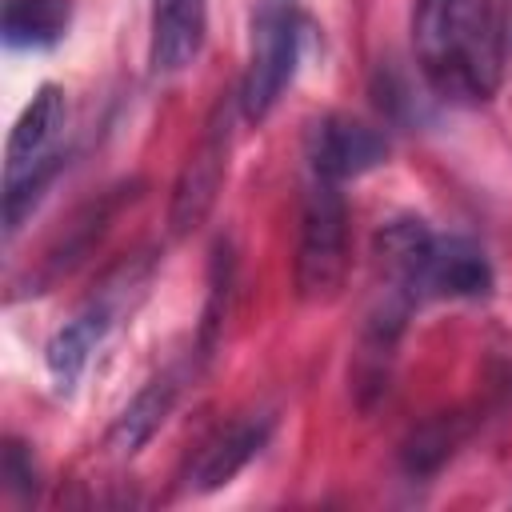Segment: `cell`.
<instances>
[{
  "label": "cell",
  "instance_id": "30bf717a",
  "mask_svg": "<svg viewBox=\"0 0 512 512\" xmlns=\"http://www.w3.org/2000/svg\"><path fill=\"white\" fill-rule=\"evenodd\" d=\"M176 392H180V376H176V372L152 376V380L124 404V412L112 420V428H108V448H112L116 456H136V452L156 436V428L168 420V412H172V404H176Z\"/></svg>",
  "mask_w": 512,
  "mask_h": 512
},
{
  "label": "cell",
  "instance_id": "52a82bcc",
  "mask_svg": "<svg viewBox=\"0 0 512 512\" xmlns=\"http://www.w3.org/2000/svg\"><path fill=\"white\" fill-rule=\"evenodd\" d=\"M208 32V0H156L152 4V72L156 76H176L184 72Z\"/></svg>",
  "mask_w": 512,
  "mask_h": 512
},
{
  "label": "cell",
  "instance_id": "ba28073f",
  "mask_svg": "<svg viewBox=\"0 0 512 512\" xmlns=\"http://www.w3.org/2000/svg\"><path fill=\"white\" fill-rule=\"evenodd\" d=\"M112 328V308L108 304H88L84 312H76L52 340H48V352H44V364H48V376L56 384V392H72L76 380L84 376L88 368V356L96 352V344L104 340V332Z\"/></svg>",
  "mask_w": 512,
  "mask_h": 512
},
{
  "label": "cell",
  "instance_id": "4fadbf2b",
  "mask_svg": "<svg viewBox=\"0 0 512 512\" xmlns=\"http://www.w3.org/2000/svg\"><path fill=\"white\" fill-rule=\"evenodd\" d=\"M464 436H468V420L456 416V412H444V416L424 420V424L404 440V448H400L404 472H408V476H432V472H440V468L452 460V452L464 444Z\"/></svg>",
  "mask_w": 512,
  "mask_h": 512
},
{
  "label": "cell",
  "instance_id": "5bb4252c",
  "mask_svg": "<svg viewBox=\"0 0 512 512\" xmlns=\"http://www.w3.org/2000/svg\"><path fill=\"white\" fill-rule=\"evenodd\" d=\"M232 276H236V256L232 244L220 240L212 248V268H208V300H204V320H200V356H212L216 336L228 316V296H232Z\"/></svg>",
  "mask_w": 512,
  "mask_h": 512
},
{
  "label": "cell",
  "instance_id": "8fae6325",
  "mask_svg": "<svg viewBox=\"0 0 512 512\" xmlns=\"http://www.w3.org/2000/svg\"><path fill=\"white\" fill-rule=\"evenodd\" d=\"M64 88L60 84H40L36 96L24 104V112L16 116L12 132H8V148H4V160H8V172H20L28 164H36L40 156H48V140L60 132L64 124Z\"/></svg>",
  "mask_w": 512,
  "mask_h": 512
},
{
  "label": "cell",
  "instance_id": "6da1fadb",
  "mask_svg": "<svg viewBox=\"0 0 512 512\" xmlns=\"http://www.w3.org/2000/svg\"><path fill=\"white\" fill-rule=\"evenodd\" d=\"M412 48L420 76L448 104H488L504 80V20L496 0H416Z\"/></svg>",
  "mask_w": 512,
  "mask_h": 512
},
{
  "label": "cell",
  "instance_id": "3957f363",
  "mask_svg": "<svg viewBox=\"0 0 512 512\" xmlns=\"http://www.w3.org/2000/svg\"><path fill=\"white\" fill-rule=\"evenodd\" d=\"M228 152H232V100L220 96L172 184V204H168L172 236H188L208 220L228 176Z\"/></svg>",
  "mask_w": 512,
  "mask_h": 512
},
{
  "label": "cell",
  "instance_id": "7a4b0ae2",
  "mask_svg": "<svg viewBox=\"0 0 512 512\" xmlns=\"http://www.w3.org/2000/svg\"><path fill=\"white\" fill-rule=\"evenodd\" d=\"M348 280V204L336 180L312 176L300 208V240H296V300L300 304H332Z\"/></svg>",
  "mask_w": 512,
  "mask_h": 512
},
{
  "label": "cell",
  "instance_id": "277c9868",
  "mask_svg": "<svg viewBox=\"0 0 512 512\" xmlns=\"http://www.w3.org/2000/svg\"><path fill=\"white\" fill-rule=\"evenodd\" d=\"M296 56H300L296 16L288 8H264L252 24V60L236 96L248 124L268 120V112L280 104L284 88L296 76Z\"/></svg>",
  "mask_w": 512,
  "mask_h": 512
},
{
  "label": "cell",
  "instance_id": "5b68a950",
  "mask_svg": "<svg viewBox=\"0 0 512 512\" xmlns=\"http://www.w3.org/2000/svg\"><path fill=\"white\" fill-rule=\"evenodd\" d=\"M388 144L380 132H372L368 124L352 120V116H320L308 128V168L320 180H352L372 172L376 164H384Z\"/></svg>",
  "mask_w": 512,
  "mask_h": 512
},
{
  "label": "cell",
  "instance_id": "8992f818",
  "mask_svg": "<svg viewBox=\"0 0 512 512\" xmlns=\"http://www.w3.org/2000/svg\"><path fill=\"white\" fill-rule=\"evenodd\" d=\"M416 300L448 296V300H476L492 292V268L484 252L464 236H432L420 272H416Z\"/></svg>",
  "mask_w": 512,
  "mask_h": 512
},
{
  "label": "cell",
  "instance_id": "9a60e30c",
  "mask_svg": "<svg viewBox=\"0 0 512 512\" xmlns=\"http://www.w3.org/2000/svg\"><path fill=\"white\" fill-rule=\"evenodd\" d=\"M4 480H8L12 488H20V492L36 488V476H32V460H28L24 444H16V440H8V448H4Z\"/></svg>",
  "mask_w": 512,
  "mask_h": 512
},
{
  "label": "cell",
  "instance_id": "9c48e42d",
  "mask_svg": "<svg viewBox=\"0 0 512 512\" xmlns=\"http://www.w3.org/2000/svg\"><path fill=\"white\" fill-rule=\"evenodd\" d=\"M268 432H272V420L268 416H256V420H240L232 424L228 432H220L196 460L188 484L192 492H216L224 488L232 476H240L248 468L252 456H260V448L268 444Z\"/></svg>",
  "mask_w": 512,
  "mask_h": 512
},
{
  "label": "cell",
  "instance_id": "7c38bea8",
  "mask_svg": "<svg viewBox=\"0 0 512 512\" xmlns=\"http://www.w3.org/2000/svg\"><path fill=\"white\" fill-rule=\"evenodd\" d=\"M72 24V0H4V44L16 52H44L64 40Z\"/></svg>",
  "mask_w": 512,
  "mask_h": 512
}]
</instances>
